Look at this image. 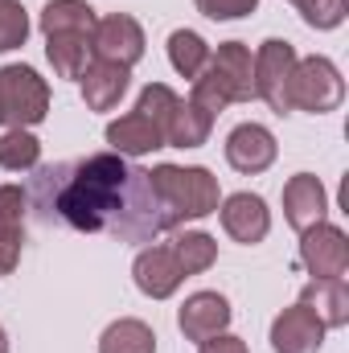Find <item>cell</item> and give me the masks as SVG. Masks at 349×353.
<instances>
[{"instance_id": "cell-1", "label": "cell", "mask_w": 349, "mask_h": 353, "mask_svg": "<svg viewBox=\"0 0 349 353\" xmlns=\"http://www.w3.org/2000/svg\"><path fill=\"white\" fill-rule=\"evenodd\" d=\"M62 185L54 193V210L66 226L83 234H119L128 243H148L165 226L152 176L128 165L119 152H94L87 161H74L58 169Z\"/></svg>"}, {"instance_id": "cell-2", "label": "cell", "mask_w": 349, "mask_h": 353, "mask_svg": "<svg viewBox=\"0 0 349 353\" xmlns=\"http://www.w3.org/2000/svg\"><path fill=\"white\" fill-rule=\"evenodd\" d=\"M247 99H255V58L243 41H222L218 50H210L206 70L193 79L189 103H197L206 115H218L230 103Z\"/></svg>"}, {"instance_id": "cell-3", "label": "cell", "mask_w": 349, "mask_h": 353, "mask_svg": "<svg viewBox=\"0 0 349 353\" xmlns=\"http://www.w3.org/2000/svg\"><path fill=\"white\" fill-rule=\"evenodd\" d=\"M152 189H157V201H161V214H165V226L173 230L181 222H197L206 214L218 210V176L201 165H157L152 169Z\"/></svg>"}, {"instance_id": "cell-4", "label": "cell", "mask_w": 349, "mask_h": 353, "mask_svg": "<svg viewBox=\"0 0 349 353\" xmlns=\"http://www.w3.org/2000/svg\"><path fill=\"white\" fill-rule=\"evenodd\" d=\"M50 115V87L33 66H0V123L33 128Z\"/></svg>"}, {"instance_id": "cell-5", "label": "cell", "mask_w": 349, "mask_h": 353, "mask_svg": "<svg viewBox=\"0 0 349 353\" xmlns=\"http://www.w3.org/2000/svg\"><path fill=\"white\" fill-rule=\"evenodd\" d=\"M292 111H312V115H325V111H337L341 99H346V83H341V70L312 54V58H296V70H292Z\"/></svg>"}, {"instance_id": "cell-6", "label": "cell", "mask_w": 349, "mask_h": 353, "mask_svg": "<svg viewBox=\"0 0 349 353\" xmlns=\"http://www.w3.org/2000/svg\"><path fill=\"white\" fill-rule=\"evenodd\" d=\"M292 70H296L292 41H279V37L263 41L259 54H255V94L279 115L292 111V94H288L292 90Z\"/></svg>"}, {"instance_id": "cell-7", "label": "cell", "mask_w": 349, "mask_h": 353, "mask_svg": "<svg viewBox=\"0 0 349 353\" xmlns=\"http://www.w3.org/2000/svg\"><path fill=\"white\" fill-rule=\"evenodd\" d=\"M300 263L312 279H346L349 271V239L341 226L317 222L300 234Z\"/></svg>"}, {"instance_id": "cell-8", "label": "cell", "mask_w": 349, "mask_h": 353, "mask_svg": "<svg viewBox=\"0 0 349 353\" xmlns=\"http://www.w3.org/2000/svg\"><path fill=\"white\" fill-rule=\"evenodd\" d=\"M90 46H94V54H99L103 62H119V66L132 70V66L144 58V29H140L136 17L111 12V17H103V21L94 25Z\"/></svg>"}, {"instance_id": "cell-9", "label": "cell", "mask_w": 349, "mask_h": 353, "mask_svg": "<svg viewBox=\"0 0 349 353\" xmlns=\"http://www.w3.org/2000/svg\"><path fill=\"white\" fill-rule=\"evenodd\" d=\"M325 325L308 304H292L271 321V350L275 353H321Z\"/></svg>"}, {"instance_id": "cell-10", "label": "cell", "mask_w": 349, "mask_h": 353, "mask_svg": "<svg viewBox=\"0 0 349 353\" xmlns=\"http://www.w3.org/2000/svg\"><path fill=\"white\" fill-rule=\"evenodd\" d=\"M222 230H226L235 243H243V247L263 243L267 230H271V210H267V201H263L259 193H230V197L222 201Z\"/></svg>"}, {"instance_id": "cell-11", "label": "cell", "mask_w": 349, "mask_h": 353, "mask_svg": "<svg viewBox=\"0 0 349 353\" xmlns=\"http://www.w3.org/2000/svg\"><path fill=\"white\" fill-rule=\"evenodd\" d=\"M226 325H230V304L218 292H193L177 312V329L185 333V341L218 337V333H226Z\"/></svg>"}, {"instance_id": "cell-12", "label": "cell", "mask_w": 349, "mask_h": 353, "mask_svg": "<svg viewBox=\"0 0 349 353\" xmlns=\"http://www.w3.org/2000/svg\"><path fill=\"white\" fill-rule=\"evenodd\" d=\"M275 136L263 128V123H239L230 136H226V161H230V169L235 173H247L255 176L263 169H271V161H275Z\"/></svg>"}, {"instance_id": "cell-13", "label": "cell", "mask_w": 349, "mask_h": 353, "mask_svg": "<svg viewBox=\"0 0 349 353\" xmlns=\"http://www.w3.org/2000/svg\"><path fill=\"white\" fill-rule=\"evenodd\" d=\"M325 214H329V193L312 173H296L283 185V218L292 230L304 234L308 226L325 222Z\"/></svg>"}, {"instance_id": "cell-14", "label": "cell", "mask_w": 349, "mask_h": 353, "mask_svg": "<svg viewBox=\"0 0 349 353\" xmlns=\"http://www.w3.org/2000/svg\"><path fill=\"white\" fill-rule=\"evenodd\" d=\"M132 275H136V288L152 300H165L181 288V267H177L173 247H144L132 263Z\"/></svg>"}, {"instance_id": "cell-15", "label": "cell", "mask_w": 349, "mask_h": 353, "mask_svg": "<svg viewBox=\"0 0 349 353\" xmlns=\"http://www.w3.org/2000/svg\"><path fill=\"white\" fill-rule=\"evenodd\" d=\"M107 144H111V152H119V157H144V152L165 148V136H161V128L136 107V111H128V115H119V119L107 123Z\"/></svg>"}, {"instance_id": "cell-16", "label": "cell", "mask_w": 349, "mask_h": 353, "mask_svg": "<svg viewBox=\"0 0 349 353\" xmlns=\"http://www.w3.org/2000/svg\"><path fill=\"white\" fill-rule=\"evenodd\" d=\"M79 83H83V99H87L90 111H111V107H119V99H123L128 87H132V70L119 66V62L94 58L87 70H83Z\"/></svg>"}, {"instance_id": "cell-17", "label": "cell", "mask_w": 349, "mask_h": 353, "mask_svg": "<svg viewBox=\"0 0 349 353\" xmlns=\"http://www.w3.org/2000/svg\"><path fill=\"white\" fill-rule=\"evenodd\" d=\"M90 37L94 33H54V37H46V58H50L58 79H83V70L90 66V54H94Z\"/></svg>"}, {"instance_id": "cell-18", "label": "cell", "mask_w": 349, "mask_h": 353, "mask_svg": "<svg viewBox=\"0 0 349 353\" xmlns=\"http://www.w3.org/2000/svg\"><path fill=\"white\" fill-rule=\"evenodd\" d=\"M300 304H308L325 329H341L349 321V288L346 279H312L300 292Z\"/></svg>"}, {"instance_id": "cell-19", "label": "cell", "mask_w": 349, "mask_h": 353, "mask_svg": "<svg viewBox=\"0 0 349 353\" xmlns=\"http://www.w3.org/2000/svg\"><path fill=\"white\" fill-rule=\"evenodd\" d=\"M210 128H214V115H206L197 103L177 99L173 115H169V128H165V144H173V148H201L210 140Z\"/></svg>"}, {"instance_id": "cell-20", "label": "cell", "mask_w": 349, "mask_h": 353, "mask_svg": "<svg viewBox=\"0 0 349 353\" xmlns=\"http://www.w3.org/2000/svg\"><path fill=\"white\" fill-rule=\"evenodd\" d=\"M37 25H41L46 37H54V33H94L99 17H94V8L87 0H50L41 8Z\"/></svg>"}, {"instance_id": "cell-21", "label": "cell", "mask_w": 349, "mask_h": 353, "mask_svg": "<svg viewBox=\"0 0 349 353\" xmlns=\"http://www.w3.org/2000/svg\"><path fill=\"white\" fill-rule=\"evenodd\" d=\"M99 353H157V333L144 321L123 316V321H115V325L103 329Z\"/></svg>"}, {"instance_id": "cell-22", "label": "cell", "mask_w": 349, "mask_h": 353, "mask_svg": "<svg viewBox=\"0 0 349 353\" xmlns=\"http://www.w3.org/2000/svg\"><path fill=\"white\" fill-rule=\"evenodd\" d=\"M169 247H173V255H177L181 275H201V271H210L214 259H218V243H214L210 234H201V230H185V234H177Z\"/></svg>"}, {"instance_id": "cell-23", "label": "cell", "mask_w": 349, "mask_h": 353, "mask_svg": "<svg viewBox=\"0 0 349 353\" xmlns=\"http://www.w3.org/2000/svg\"><path fill=\"white\" fill-rule=\"evenodd\" d=\"M169 62H173V70L181 79H197L206 70V62H210V46L193 29H177L169 37Z\"/></svg>"}, {"instance_id": "cell-24", "label": "cell", "mask_w": 349, "mask_h": 353, "mask_svg": "<svg viewBox=\"0 0 349 353\" xmlns=\"http://www.w3.org/2000/svg\"><path fill=\"white\" fill-rule=\"evenodd\" d=\"M41 161V140L29 132V128H8L0 136V169H12V173H25Z\"/></svg>"}, {"instance_id": "cell-25", "label": "cell", "mask_w": 349, "mask_h": 353, "mask_svg": "<svg viewBox=\"0 0 349 353\" xmlns=\"http://www.w3.org/2000/svg\"><path fill=\"white\" fill-rule=\"evenodd\" d=\"M29 37V12L21 8V0H0V54L25 46Z\"/></svg>"}, {"instance_id": "cell-26", "label": "cell", "mask_w": 349, "mask_h": 353, "mask_svg": "<svg viewBox=\"0 0 349 353\" xmlns=\"http://www.w3.org/2000/svg\"><path fill=\"white\" fill-rule=\"evenodd\" d=\"M312 29H337L349 12V0H300L296 4Z\"/></svg>"}, {"instance_id": "cell-27", "label": "cell", "mask_w": 349, "mask_h": 353, "mask_svg": "<svg viewBox=\"0 0 349 353\" xmlns=\"http://www.w3.org/2000/svg\"><path fill=\"white\" fill-rule=\"evenodd\" d=\"M25 189L21 185H0V230L25 234Z\"/></svg>"}, {"instance_id": "cell-28", "label": "cell", "mask_w": 349, "mask_h": 353, "mask_svg": "<svg viewBox=\"0 0 349 353\" xmlns=\"http://www.w3.org/2000/svg\"><path fill=\"white\" fill-rule=\"evenodd\" d=\"M193 4L210 21H239V17H247V12L259 8V0H193Z\"/></svg>"}, {"instance_id": "cell-29", "label": "cell", "mask_w": 349, "mask_h": 353, "mask_svg": "<svg viewBox=\"0 0 349 353\" xmlns=\"http://www.w3.org/2000/svg\"><path fill=\"white\" fill-rule=\"evenodd\" d=\"M21 247H25V234H8V230H0V275H8V271L17 267Z\"/></svg>"}, {"instance_id": "cell-30", "label": "cell", "mask_w": 349, "mask_h": 353, "mask_svg": "<svg viewBox=\"0 0 349 353\" xmlns=\"http://www.w3.org/2000/svg\"><path fill=\"white\" fill-rule=\"evenodd\" d=\"M197 353H247V341L235 333H218V337L197 341Z\"/></svg>"}, {"instance_id": "cell-31", "label": "cell", "mask_w": 349, "mask_h": 353, "mask_svg": "<svg viewBox=\"0 0 349 353\" xmlns=\"http://www.w3.org/2000/svg\"><path fill=\"white\" fill-rule=\"evenodd\" d=\"M0 353H8V337H4V329H0Z\"/></svg>"}, {"instance_id": "cell-32", "label": "cell", "mask_w": 349, "mask_h": 353, "mask_svg": "<svg viewBox=\"0 0 349 353\" xmlns=\"http://www.w3.org/2000/svg\"><path fill=\"white\" fill-rule=\"evenodd\" d=\"M292 4H300V0H292Z\"/></svg>"}]
</instances>
